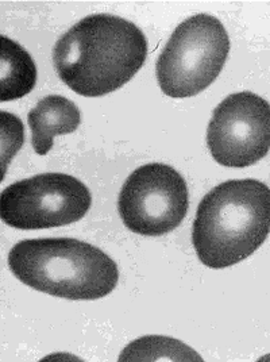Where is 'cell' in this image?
Returning a JSON list of instances; mask_svg holds the SVG:
<instances>
[{
	"instance_id": "obj_3",
	"label": "cell",
	"mask_w": 270,
	"mask_h": 362,
	"mask_svg": "<svg viewBox=\"0 0 270 362\" xmlns=\"http://www.w3.org/2000/svg\"><path fill=\"white\" fill-rule=\"evenodd\" d=\"M8 267L19 281L68 300H96L111 293L119 280L117 262L99 247L75 238L18 242Z\"/></svg>"
},
{
	"instance_id": "obj_10",
	"label": "cell",
	"mask_w": 270,
	"mask_h": 362,
	"mask_svg": "<svg viewBox=\"0 0 270 362\" xmlns=\"http://www.w3.org/2000/svg\"><path fill=\"white\" fill-rule=\"evenodd\" d=\"M118 361H185L201 362L203 358L194 349L187 346L179 339L160 335H148L135 339L124 347Z\"/></svg>"
},
{
	"instance_id": "obj_6",
	"label": "cell",
	"mask_w": 270,
	"mask_h": 362,
	"mask_svg": "<svg viewBox=\"0 0 270 362\" xmlns=\"http://www.w3.org/2000/svg\"><path fill=\"white\" fill-rule=\"evenodd\" d=\"M189 207L187 182L172 166L153 163L135 169L124 181L118 210L135 234L160 237L177 228Z\"/></svg>"
},
{
	"instance_id": "obj_9",
	"label": "cell",
	"mask_w": 270,
	"mask_h": 362,
	"mask_svg": "<svg viewBox=\"0 0 270 362\" xmlns=\"http://www.w3.org/2000/svg\"><path fill=\"white\" fill-rule=\"evenodd\" d=\"M0 100L10 102L26 96L37 83V66L29 52L6 35L0 37Z\"/></svg>"
},
{
	"instance_id": "obj_5",
	"label": "cell",
	"mask_w": 270,
	"mask_h": 362,
	"mask_svg": "<svg viewBox=\"0 0 270 362\" xmlns=\"http://www.w3.org/2000/svg\"><path fill=\"white\" fill-rule=\"evenodd\" d=\"M92 197L83 181L65 173H42L16 181L0 195L1 221L14 228L68 226L90 211Z\"/></svg>"
},
{
	"instance_id": "obj_4",
	"label": "cell",
	"mask_w": 270,
	"mask_h": 362,
	"mask_svg": "<svg viewBox=\"0 0 270 362\" xmlns=\"http://www.w3.org/2000/svg\"><path fill=\"white\" fill-rule=\"evenodd\" d=\"M228 52L230 38L218 18L197 14L185 19L155 64L160 88L175 99L199 95L222 72Z\"/></svg>"
},
{
	"instance_id": "obj_7",
	"label": "cell",
	"mask_w": 270,
	"mask_h": 362,
	"mask_svg": "<svg viewBox=\"0 0 270 362\" xmlns=\"http://www.w3.org/2000/svg\"><path fill=\"white\" fill-rule=\"evenodd\" d=\"M207 145L213 160L228 168L254 165L270 151V103L245 90L213 110Z\"/></svg>"
},
{
	"instance_id": "obj_2",
	"label": "cell",
	"mask_w": 270,
	"mask_h": 362,
	"mask_svg": "<svg viewBox=\"0 0 270 362\" xmlns=\"http://www.w3.org/2000/svg\"><path fill=\"white\" fill-rule=\"evenodd\" d=\"M269 233V187L253 179L228 180L201 199L192 243L206 267L223 269L252 256Z\"/></svg>"
},
{
	"instance_id": "obj_8",
	"label": "cell",
	"mask_w": 270,
	"mask_h": 362,
	"mask_svg": "<svg viewBox=\"0 0 270 362\" xmlns=\"http://www.w3.org/2000/svg\"><path fill=\"white\" fill-rule=\"evenodd\" d=\"M28 122L34 151L38 156H46L53 148L54 136L75 133L81 123V114L72 100L50 95L31 110Z\"/></svg>"
},
{
	"instance_id": "obj_1",
	"label": "cell",
	"mask_w": 270,
	"mask_h": 362,
	"mask_svg": "<svg viewBox=\"0 0 270 362\" xmlns=\"http://www.w3.org/2000/svg\"><path fill=\"white\" fill-rule=\"evenodd\" d=\"M148 40L133 22L111 14L86 16L53 49L54 68L71 90L87 98L119 90L142 68Z\"/></svg>"
}]
</instances>
